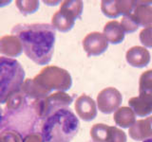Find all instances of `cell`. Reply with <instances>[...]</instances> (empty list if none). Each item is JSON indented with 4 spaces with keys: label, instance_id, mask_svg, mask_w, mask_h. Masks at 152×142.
Wrapping results in <instances>:
<instances>
[{
    "label": "cell",
    "instance_id": "cell-1",
    "mask_svg": "<svg viewBox=\"0 0 152 142\" xmlns=\"http://www.w3.org/2000/svg\"><path fill=\"white\" fill-rule=\"evenodd\" d=\"M12 35L21 41L23 51L36 64L46 65L54 52L56 32L50 24H18L12 30Z\"/></svg>",
    "mask_w": 152,
    "mask_h": 142
},
{
    "label": "cell",
    "instance_id": "cell-2",
    "mask_svg": "<svg viewBox=\"0 0 152 142\" xmlns=\"http://www.w3.org/2000/svg\"><path fill=\"white\" fill-rule=\"evenodd\" d=\"M79 120L69 109H60L47 117L42 125L45 142H70L79 131Z\"/></svg>",
    "mask_w": 152,
    "mask_h": 142
},
{
    "label": "cell",
    "instance_id": "cell-3",
    "mask_svg": "<svg viewBox=\"0 0 152 142\" xmlns=\"http://www.w3.org/2000/svg\"><path fill=\"white\" fill-rule=\"evenodd\" d=\"M25 75V70L17 60L0 57V104L7 102L12 95L21 91Z\"/></svg>",
    "mask_w": 152,
    "mask_h": 142
},
{
    "label": "cell",
    "instance_id": "cell-4",
    "mask_svg": "<svg viewBox=\"0 0 152 142\" xmlns=\"http://www.w3.org/2000/svg\"><path fill=\"white\" fill-rule=\"evenodd\" d=\"M33 80L50 93L52 90L65 92L72 85V79L69 71L55 65L45 66L33 78Z\"/></svg>",
    "mask_w": 152,
    "mask_h": 142
},
{
    "label": "cell",
    "instance_id": "cell-5",
    "mask_svg": "<svg viewBox=\"0 0 152 142\" xmlns=\"http://www.w3.org/2000/svg\"><path fill=\"white\" fill-rule=\"evenodd\" d=\"M72 102V97L65 92L58 91L50 94L49 97L44 99H38L33 103V107L41 120H46L51 114L60 110V109H68Z\"/></svg>",
    "mask_w": 152,
    "mask_h": 142
},
{
    "label": "cell",
    "instance_id": "cell-6",
    "mask_svg": "<svg viewBox=\"0 0 152 142\" xmlns=\"http://www.w3.org/2000/svg\"><path fill=\"white\" fill-rule=\"evenodd\" d=\"M90 136L94 142H126V135L114 126L97 123L90 129Z\"/></svg>",
    "mask_w": 152,
    "mask_h": 142
},
{
    "label": "cell",
    "instance_id": "cell-7",
    "mask_svg": "<svg viewBox=\"0 0 152 142\" xmlns=\"http://www.w3.org/2000/svg\"><path fill=\"white\" fill-rule=\"evenodd\" d=\"M123 98L119 90L114 87L103 89L97 96V105L104 114H111L117 111L122 103Z\"/></svg>",
    "mask_w": 152,
    "mask_h": 142
},
{
    "label": "cell",
    "instance_id": "cell-8",
    "mask_svg": "<svg viewBox=\"0 0 152 142\" xmlns=\"http://www.w3.org/2000/svg\"><path fill=\"white\" fill-rule=\"evenodd\" d=\"M83 47L88 57L99 56L107 49L108 42L104 33L94 31L84 38Z\"/></svg>",
    "mask_w": 152,
    "mask_h": 142
},
{
    "label": "cell",
    "instance_id": "cell-9",
    "mask_svg": "<svg viewBox=\"0 0 152 142\" xmlns=\"http://www.w3.org/2000/svg\"><path fill=\"white\" fill-rule=\"evenodd\" d=\"M75 110L78 117L86 121L92 120L97 116L96 103L93 101V99L87 96V95H81L76 99Z\"/></svg>",
    "mask_w": 152,
    "mask_h": 142
},
{
    "label": "cell",
    "instance_id": "cell-10",
    "mask_svg": "<svg viewBox=\"0 0 152 142\" xmlns=\"http://www.w3.org/2000/svg\"><path fill=\"white\" fill-rule=\"evenodd\" d=\"M128 105L140 117H146L152 113V94L142 92L138 97L131 98L128 101Z\"/></svg>",
    "mask_w": 152,
    "mask_h": 142
},
{
    "label": "cell",
    "instance_id": "cell-11",
    "mask_svg": "<svg viewBox=\"0 0 152 142\" xmlns=\"http://www.w3.org/2000/svg\"><path fill=\"white\" fill-rule=\"evenodd\" d=\"M129 135L133 140L141 141L152 138V116L137 120L129 128Z\"/></svg>",
    "mask_w": 152,
    "mask_h": 142
},
{
    "label": "cell",
    "instance_id": "cell-12",
    "mask_svg": "<svg viewBox=\"0 0 152 142\" xmlns=\"http://www.w3.org/2000/svg\"><path fill=\"white\" fill-rule=\"evenodd\" d=\"M23 46L19 38L14 35H5L0 38V54L8 58L18 57L22 54Z\"/></svg>",
    "mask_w": 152,
    "mask_h": 142
},
{
    "label": "cell",
    "instance_id": "cell-13",
    "mask_svg": "<svg viewBox=\"0 0 152 142\" xmlns=\"http://www.w3.org/2000/svg\"><path fill=\"white\" fill-rule=\"evenodd\" d=\"M126 58L127 63L134 67H145L150 62V53L145 47L135 46L126 52Z\"/></svg>",
    "mask_w": 152,
    "mask_h": 142
},
{
    "label": "cell",
    "instance_id": "cell-14",
    "mask_svg": "<svg viewBox=\"0 0 152 142\" xmlns=\"http://www.w3.org/2000/svg\"><path fill=\"white\" fill-rule=\"evenodd\" d=\"M147 3H152V1H136V6L132 13L138 25L145 28L152 26V6Z\"/></svg>",
    "mask_w": 152,
    "mask_h": 142
},
{
    "label": "cell",
    "instance_id": "cell-15",
    "mask_svg": "<svg viewBox=\"0 0 152 142\" xmlns=\"http://www.w3.org/2000/svg\"><path fill=\"white\" fill-rule=\"evenodd\" d=\"M75 18L65 9H60L51 18V26L61 32H68L74 27Z\"/></svg>",
    "mask_w": 152,
    "mask_h": 142
},
{
    "label": "cell",
    "instance_id": "cell-16",
    "mask_svg": "<svg viewBox=\"0 0 152 142\" xmlns=\"http://www.w3.org/2000/svg\"><path fill=\"white\" fill-rule=\"evenodd\" d=\"M22 93L25 95V97L33 99L35 101L38 99H44L50 95V92L48 90L42 88L40 85H38L33 79H27L24 82L21 87Z\"/></svg>",
    "mask_w": 152,
    "mask_h": 142
},
{
    "label": "cell",
    "instance_id": "cell-17",
    "mask_svg": "<svg viewBox=\"0 0 152 142\" xmlns=\"http://www.w3.org/2000/svg\"><path fill=\"white\" fill-rule=\"evenodd\" d=\"M125 33L121 24L116 20L107 22L104 27V35L106 36L107 42L113 45L122 43L125 39Z\"/></svg>",
    "mask_w": 152,
    "mask_h": 142
},
{
    "label": "cell",
    "instance_id": "cell-18",
    "mask_svg": "<svg viewBox=\"0 0 152 142\" xmlns=\"http://www.w3.org/2000/svg\"><path fill=\"white\" fill-rule=\"evenodd\" d=\"M114 122L122 128H130L136 122V115L130 107H120L114 113Z\"/></svg>",
    "mask_w": 152,
    "mask_h": 142
},
{
    "label": "cell",
    "instance_id": "cell-19",
    "mask_svg": "<svg viewBox=\"0 0 152 142\" xmlns=\"http://www.w3.org/2000/svg\"><path fill=\"white\" fill-rule=\"evenodd\" d=\"M83 8V2L80 1V0H66V1L62 2L60 9H65L66 12L70 13L76 20V19H79L81 15H82Z\"/></svg>",
    "mask_w": 152,
    "mask_h": 142
},
{
    "label": "cell",
    "instance_id": "cell-20",
    "mask_svg": "<svg viewBox=\"0 0 152 142\" xmlns=\"http://www.w3.org/2000/svg\"><path fill=\"white\" fill-rule=\"evenodd\" d=\"M15 4L19 12L24 15L34 13L39 9V1L37 0H17Z\"/></svg>",
    "mask_w": 152,
    "mask_h": 142
},
{
    "label": "cell",
    "instance_id": "cell-21",
    "mask_svg": "<svg viewBox=\"0 0 152 142\" xmlns=\"http://www.w3.org/2000/svg\"><path fill=\"white\" fill-rule=\"evenodd\" d=\"M26 102V97L25 95L22 93V91H19L15 94L12 95L7 101V111L12 112L15 110L21 109L24 105V103Z\"/></svg>",
    "mask_w": 152,
    "mask_h": 142
},
{
    "label": "cell",
    "instance_id": "cell-22",
    "mask_svg": "<svg viewBox=\"0 0 152 142\" xmlns=\"http://www.w3.org/2000/svg\"><path fill=\"white\" fill-rule=\"evenodd\" d=\"M101 9L103 13L108 18L114 19L121 15L117 9L116 1H114V0H104L101 3Z\"/></svg>",
    "mask_w": 152,
    "mask_h": 142
},
{
    "label": "cell",
    "instance_id": "cell-23",
    "mask_svg": "<svg viewBox=\"0 0 152 142\" xmlns=\"http://www.w3.org/2000/svg\"><path fill=\"white\" fill-rule=\"evenodd\" d=\"M140 93H151L152 94V69L146 70L140 77L139 80Z\"/></svg>",
    "mask_w": 152,
    "mask_h": 142
},
{
    "label": "cell",
    "instance_id": "cell-24",
    "mask_svg": "<svg viewBox=\"0 0 152 142\" xmlns=\"http://www.w3.org/2000/svg\"><path fill=\"white\" fill-rule=\"evenodd\" d=\"M120 24H121L124 31L126 33L135 32L138 30V28H139V25H138L136 19L134 18L132 13L127 14V15H124Z\"/></svg>",
    "mask_w": 152,
    "mask_h": 142
},
{
    "label": "cell",
    "instance_id": "cell-25",
    "mask_svg": "<svg viewBox=\"0 0 152 142\" xmlns=\"http://www.w3.org/2000/svg\"><path fill=\"white\" fill-rule=\"evenodd\" d=\"M0 142H23V137L20 133L13 130H7L0 135Z\"/></svg>",
    "mask_w": 152,
    "mask_h": 142
},
{
    "label": "cell",
    "instance_id": "cell-26",
    "mask_svg": "<svg viewBox=\"0 0 152 142\" xmlns=\"http://www.w3.org/2000/svg\"><path fill=\"white\" fill-rule=\"evenodd\" d=\"M140 41L145 47L152 49V26L145 28L141 30Z\"/></svg>",
    "mask_w": 152,
    "mask_h": 142
},
{
    "label": "cell",
    "instance_id": "cell-27",
    "mask_svg": "<svg viewBox=\"0 0 152 142\" xmlns=\"http://www.w3.org/2000/svg\"><path fill=\"white\" fill-rule=\"evenodd\" d=\"M23 142H45V140L42 135L38 134V133H32V134H28L24 137Z\"/></svg>",
    "mask_w": 152,
    "mask_h": 142
},
{
    "label": "cell",
    "instance_id": "cell-28",
    "mask_svg": "<svg viewBox=\"0 0 152 142\" xmlns=\"http://www.w3.org/2000/svg\"><path fill=\"white\" fill-rule=\"evenodd\" d=\"M10 3H12V1H0V7H4L7 6Z\"/></svg>",
    "mask_w": 152,
    "mask_h": 142
},
{
    "label": "cell",
    "instance_id": "cell-29",
    "mask_svg": "<svg viewBox=\"0 0 152 142\" xmlns=\"http://www.w3.org/2000/svg\"><path fill=\"white\" fill-rule=\"evenodd\" d=\"M2 120H3V117H2V113H1V111H0V124H1V122H2Z\"/></svg>",
    "mask_w": 152,
    "mask_h": 142
},
{
    "label": "cell",
    "instance_id": "cell-30",
    "mask_svg": "<svg viewBox=\"0 0 152 142\" xmlns=\"http://www.w3.org/2000/svg\"><path fill=\"white\" fill-rule=\"evenodd\" d=\"M144 142H152V138H149V139H146V140H145Z\"/></svg>",
    "mask_w": 152,
    "mask_h": 142
}]
</instances>
